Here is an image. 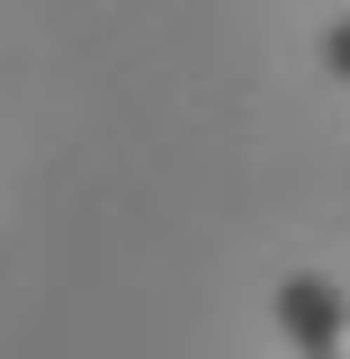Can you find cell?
I'll return each instance as SVG.
<instances>
[{
    "mask_svg": "<svg viewBox=\"0 0 350 359\" xmlns=\"http://www.w3.org/2000/svg\"><path fill=\"white\" fill-rule=\"evenodd\" d=\"M314 63H323L332 81H350V9L332 18V27H323V45H314Z\"/></svg>",
    "mask_w": 350,
    "mask_h": 359,
    "instance_id": "2",
    "label": "cell"
},
{
    "mask_svg": "<svg viewBox=\"0 0 350 359\" xmlns=\"http://www.w3.org/2000/svg\"><path fill=\"white\" fill-rule=\"evenodd\" d=\"M278 332H288V351L297 359H350V287L342 278H323V269H288L278 278Z\"/></svg>",
    "mask_w": 350,
    "mask_h": 359,
    "instance_id": "1",
    "label": "cell"
}]
</instances>
